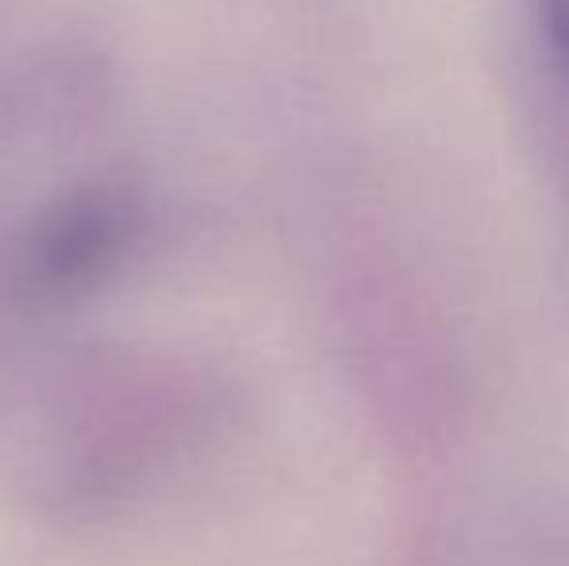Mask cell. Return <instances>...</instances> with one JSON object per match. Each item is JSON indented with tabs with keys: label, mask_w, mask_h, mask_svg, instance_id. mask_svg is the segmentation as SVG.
I'll return each mask as SVG.
<instances>
[{
	"label": "cell",
	"mask_w": 569,
	"mask_h": 566,
	"mask_svg": "<svg viewBox=\"0 0 569 566\" xmlns=\"http://www.w3.org/2000/svg\"><path fill=\"white\" fill-rule=\"evenodd\" d=\"M194 424V393L171 369L128 365L90 380L62 446L70 458L54 477L59 505L90 520L120 508L182 450Z\"/></svg>",
	"instance_id": "6da1fadb"
},
{
	"label": "cell",
	"mask_w": 569,
	"mask_h": 566,
	"mask_svg": "<svg viewBox=\"0 0 569 566\" xmlns=\"http://www.w3.org/2000/svg\"><path fill=\"white\" fill-rule=\"evenodd\" d=\"M148 234V195L124 171L78 179L43 206L12 252L20 299L51 307L106 287Z\"/></svg>",
	"instance_id": "7a4b0ae2"
},
{
	"label": "cell",
	"mask_w": 569,
	"mask_h": 566,
	"mask_svg": "<svg viewBox=\"0 0 569 566\" xmlns=\"http://www.w3.org/2000/svg\"><path fill=\"white\" fill-rule=\"evenodd\" d=\"M535 16H539L550 54L569 78V0H535Z\"/></svg>",
	"instance_id": "3957f363"
}]
</instances>
